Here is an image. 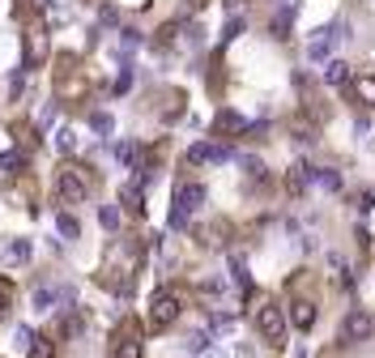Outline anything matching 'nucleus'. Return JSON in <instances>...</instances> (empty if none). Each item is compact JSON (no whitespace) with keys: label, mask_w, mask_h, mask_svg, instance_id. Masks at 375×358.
I'll list each match as a JSON object with an SVG mask.
<instances>
[{"label":"nucleus","mask_w":375,"mask_h":358,"mask_svg":"<svg viewBox=\"0 0 375 358\" xmlns=\"http://www.w3.org/2000/svg\"><path fill=\"white\" fill-rule=\"evenodd\" d=\"M94 188H98V175H94V167L64 163V167L56 171V196H60L64 205H81V200H86Z\"/></svg>","instance_id":"nucleus-1"},{"label":"nucleus","mask_w":375,"mask_h":358,"mask_svg":"<svg viewBox=\"0 0 375 358\" xmlns=\"http://www.w3.org/2000/svg\"><path fill=\"white\" fill-rule=\"evenodd\" d=\"M107 358H145V329H141L137 316H124V320L111 329Z\"/></svg>","instance_id":"nucleus-2"},{"label":"nucleus","mask_w":375,"mask_h":358,"mask_svg":"<svg viewBox=\"0 0 375 358\" xmlns=\"http://www.w3.org/2000/svg\"><path fill=\"white\" fill-rule=\"evenodd\" d=\"M252 324H256V333H260V341L269 345V350H282L286 345V312L278 303H256L252 307Z\"/></svg>","instance_id":"nucleus-3"},{"label":"nucleus","mask_w":375,"mask_h":358,"mask_svg":"<svg viewBox=\"0 0 375 358\" xmlns=\"http://www.w3.org/2000/svg\"><path fill=\"white\" fill-rule=\"evenodd\" d=\"M179 312H184V294H179L175 286H163V290H154V298H149L145 324H149L154 333H167V329L179 320Z\"/></svg>","instance_id":"nucleus-4"},{"label":"nucleus","mask_w":375,"mask_h":358,"mask_svg":"<svg viewBox=\"0 0 375 358\" xmlns=\"http://www.w3.org/2000/svg\"><path fill=\"white\" fill-rule=\"evenodd\" d=\"M149 107H154V116L158 120H179L188 107H184V90H175V85H158L154 94H149Z\"/></svg>","instance_id":"nucleus-5"},{"label":"nucleus","mask_w":375,"mask_h":358,"mask_svg":"<svg viewBox=\"0 0 375 358\" xmlns=\"http://www.w3.org/2000/svg\"><path fill=\"white\" fill-rule=\"evenodd\" d=\"M200 200H205V188L200 184H184L175 192V214H171V226H188V218L200 209Z\"/></svg>","instance_id":"nucleus-6"},{"label":"nucleus","mask_w":375,"mask_h":358,"mask_svg":"<svg viewBox=\"0 0 375 358\" xmlns=\"http://www.w3.org/2000/svg\"><path fill=\"white\" fill-rule=\"evenodd\" d=\"M247 132H252V124L239 111H231V107H222L218 116H213V137H218V141H239Z\"/></svg>","instance_id":"nucleus-7"},{"label":"nucleus","mask_w":375,"mask_h":358,"mask_svg":"<svg viewBox=\"0 0 375 358\" xmlns=\"http://www.w3.org/2000/svg\"><path fill=\"white\" fill-rule=\"evenodd\" d=\"M375 333V320L371 312H362V307H354V312L341 320V345H354V341H367Z\"/></svg>","instance_id":"nucleus-8"},{"label":"nucleus","mask_w":375,"mask_h":358,"mask_svg":"<svg viewBox=\"0 0 375 358\" xmlns=\"http://www.w3.org/2000/svg\"><path fill=\"white\" fill-rule=\"evenodd\" d=\"M43 60H47V34H43L39 22H30V30H26V69H39Z\"/></svg>","instance_id":"nucleus-9"},{"label":"nucleus","mask_w":375,"mask_h":358,"mask_svg":"<svg viewBox=\"0 0 375 358\" xmlns=\"http://www.w3.org/2000/svg\"><path fill=\"white\" fill-rule=\"evenodd\" d=\"M290 324L303 329V333L315 324V298H307V294H294L290 298Z\"/></svg>","instance_id":"nucleus-10"},{"label":"nucleus","mask_w":375,"mask_h":358,"mask_svg":"<svg viewBox=\"0 0 375 358\" xmlns=\"http://www.w3.org/2000/svg\"><path fill=\"white\" fill-rule=\"evenodd\" d=\"M26 358H56V337L51 333H34L26 345Z\"/></svg>","instance_id":"nucleus-11"},{"label":"nucleus","mask_w":375,"mask_h":358,"mask_svg":"<svg viewBox=\"0 0 375 358\" xmlns=\"http://www.w3.org/2000/svg\"><path fill=\"white\" fill-rule=\"evenodd\" d=\"M350 90H354V98H358V102H367V107H375V73H358Z\"/></svg>","instance_id":"nucleus-12"},{"label":"nucleus","mask_w":375,"mask_h":358,"mask_svg":"<svg viewBox=\"0 0 375 358\" xmlns=\"http://www.w3.org/2000/svg\"><path fill=\"white\" fill-rule=\"evenodd\" d=\"M120 200H124V209H128L132 218H141V214H145V205H141V184H124Z\"/></svg>","instance_id":"nucleus-13"},{"label":"nucleus","mask_w":375,"mask_h":358,"mask_svg":"<svg viewBox=\"0 0 375 358\" xmlns=\"http://www.w3.org/2000/svg\"><path fill=\"white\" fill-rule=\"evenodd\" d=\"M222 85H226V73H222V56L209 64V90L213 94H222Z\"/></svg>","instance_id":"nucleus-14"},{"label":"nucleus","mask_w":375,"mask_h":358,"mask_svg":"<svg viewBox=\"0 0 375 358\" xmlns=\"http://www.w3.org/2000/svg\"><path fill=\"white\" fill-rule=\"evenodd\" d=\"M346 77H350V64H346V60H333V64H329V73H325V81H329V85H341Z\"/></svg>","instance_id":"nucleus-15"},{"label":"nucleus","mask_w":375,"mask_h":358,"mask_svg":"<svg viewBox=\"0 0 375 358\" xmlns=\"http://www.w3.org/2000/svg\"><path fill=\"white\" fill-rule=\"evenodd\" d=\"M56 226H60V235H64V239H77V235H81V226H77V218H73V214H56Z\"/></svg>","instance_id":"nucleus-16"},{"label":"nucleus","mask_w":375,"mask_h":358,"mask_svg":"<svg viewBox=\"0 0 375 358\" xmlns=\"http://www.w3.org/2000/svg\"><path fill=\"white\" fill-rule=\"evenodd\" d=\"M13 294H18V290H13V282H9V277H0V316H9Z\"/></svg>","instance_id":"nucleus-17"},{"label":"nucleus","mask_w":375,"mask_h":358,"mask_svg":"<svg viewBox=\"0 0 375 358\" xmlns=\"http://www.w3.org/2000/svg\"><path fill=\"white\" fill-rule=\"evenodd\" d=\"M5 256H9L13 265H26V261H30V243H26V239H18V243H9V252H5Z\"/></svg>","instance_id":"nucleus-18"},{"label":"nucleus","mask_w":375,"mask_h":358,"mask_svg":"<svg viewBox=\"0 0 375 358\" xmlns=\"http://www.w3.org/2000/svg\"><path fill=\"white\" fill-rule=\"evenodd\" d=\"M184 345H188V354H205V350H209V337H205V333H192Z\"/></svg>","instance_id":"nucleus-19"},{"label":"nucleus","mask_w":375,"mask_h":358,"mask_svg":"<svg viewBox=\"0 0 375 358\" xmlns=\"http://www.w3.org/2000/svg\"><path fill=\"white\" fill-rule=\"evenodd\" d=\"M102 226H107V230L120 226V209H116V205H107V209H102Z\"/></svg>","instance_id":"nucleus-20"},{"label":"nucleus","mask_w":375,"mask_h":358,"mask_svg":"<svg viewBox=\"0 0 375 358\" xmlns=\"http://www.w3.org/2000/svg\"><path fill=\"white\" fill-rule=\"evenodd\" d=\"M90 128H94V132H111V116H102V111L90 116Z\"/></svg>","instance_id":"nucleus-21"},{"label":"nucleus","mask_w":375,"mask_h":358,"mask_svg":"<svg viewBox=\"0 0 375 358\" xmlns=\"http://www.w3.org/2000/svg\"><path fill=\"white\" fill-rule=\"evenodd\" d=\"M320 358H346V345H329V350L320 354Z\"/></svg>","instance_id":"nucleus-22"},{"label":"nucleus","mask_w":375,"mask_h":358,"mask_svg":"<svg viewBox=\"0 0 375 358\" xmlns=\"http://www.w3.org/2000/svg\"><path fill=\"white\" fill-rule=\"evenodd\" d=\"M243 5H247V0H222V9H226V13H239Z\"/></svg>","instance_id":"nucleus-23"}]
</instances>
